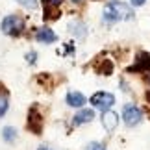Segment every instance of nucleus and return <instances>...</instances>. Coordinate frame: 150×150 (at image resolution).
<instances>
[{
    "label": "nucleus",
    "instance_id": "20",
    "mask_svg": "<svg viewBox=\"0 0 150 150\" xmlns=\"http://www.w3.org/2000/svg\"><path fill=\"white\" fill-rule=\"evenodd\" d=\"M130 2H132V6H135V8H137V6H143L146 0H130Z\"/></svg>",
    "mask_w": 150,
    "mask_h": 150
},
{
    "label": "nucleus",
    "instance_id": "6",
    "mask_svg": "<svg viewBox=\"0 0 150 150\" xmlns=\"http://www.w3.org/2000/svg\"><path fill=\"white\" fill-rule=\"evenodd\" d=\"M102 126H104V130L106 132H113L115 128H117V124H119V115L111 111V109H108V111H104L102 113Z\"/></svg>",
    "mask_w": 150,
    "mask_h": 150
},
{
    "label": "nucleus",
    "instance_id": "23",
    "mask_svg": "<svg viewBox=\"0 0 150 150\" xmlns=\"http://www.w3.org/2000/svg\"><path fill=\"white\" fill-rule=\"evenodd\" d=\"M37 150H50V148H47V146H41V148H37Z\"/></svg>",
    "mask_w": 150,
    "mask_h": 150
},
{
    "label": "nucleus",
    "instance_id": "9",
    "mask_svg": "<svg viewBox=\"0 0 150 150\" xmlns=\"http://www.w3.org/2000/svg\"><path fill=\"white\" fill-rule=\"evenodd\" d=\"M95 119V111L93 109H80V111L74 115V124H87Z\"/></svg>",
    "mask_w": 150,
    "mask_h": 150
},
{
    "label": "nucleus",
    "instance_id": "14",
    "mask_svg": "<svg viewBox=\"0 0 150 150\" xmlns=\"http://www.w3.org/2000/svg\"><path fill=\"white\" fill-rule=\"evenodd\" d=\"M96 71H98L100 74H104V76H108V74H111V71H113V63L109 61V59H104L102 65L96 67Z\"/></svg>",
    "mask_w": 150,
    "mask_h": 150
},
{
    "label": "nucleus",
    "instance_id": "4",
    "mask_svg": "<svg viewBox=\"0 0 150 150\" xmlns=\"http://www.w3.org/2000/svg\"><path fill=\"white\" fill-rule=\"evenodd\" d=\"M122 119L126 126H137L143 120V111L135 104H126L122 108Z\"/></svg>",
    "mask_w": 150,
    "mask_h": 150
},
{
    "label": "nucleus",
    "instance_id": "11",
    "mask_svg": "<svg viewBox=\"0 0 150 150\" xmlns=\"http://www.w3.org/2000/svg\"><path fill=\"white\" fill-rule=\"evenodd\" d=\"M69 28H71V33L72 35H76V37H80V39H83L85 37V24L83 22H80V21H74V22H71L69 24Z\"/></svg>",
    "mask_w": 150,
    "mask_h": 150
},
{
    "label": "nucleus",
    "instance_id": "7",
    "mask_svg": "<svg viewBox=\"0 0 150 150\" xmlns=\"http://www.w3.org/2000/svg\"><path fill=\"white\" fill-rule=\"evenodd\" d=\"M28 128H30L33 134H41L43 130V120H41V115L35 108L30 109V115H28Z\"/></svg>",
    "mask_w": 150,
    "mask_h": 150
},
{
    "label": "nucleus",
    "instance_id": "10",
    "mask_svg": "<svg viewBox=\"0 0 150 150\" xmlns=\"http://www.w3.org/2000/svg\"><path fill=\"white\" fill-rule=\"evenodd\" d=\"M67 104L71 108H83L85 96L82 93H78V91H71V93H67Z\"/></svg>",
    "mask_w": 150,
    "mask_h": 150
},
{
    "label": "nucleus",
    "instance_id": "16",
    "mask_svg": "<svg viewBox=\"0 0 150 150\" xmlns=\"http://www.w3.org/2000/svg\"><path fill=\"white\" fill-rule=\"evenodd\" d=\"M21 6H24V8H28V9H33L37 6V0H17Z\"/></svg>",
    "mask_w": 150,
    "mask_h": 150
},
{
    "label": "nucleus",
    "instance_id": "8",
    "mask_svg": "<svg viewBox=\"0 0 150 150\" xmlns=\"http://www.w3.org/2000/svg\"><path fill=\"white\" fill-rule=\"evenodd\" d=\"M56 33L50 30V28H39V30L35 32V41L39 43H45V45H50L56 41Z\"/></svg>",
    "mask_w": 150,
    "mask_h": 150
},
{
    "label": "nucleus",
    "instance_id": "5",
    "mask_svg": "<svg viewBox=\"0 0 150 150\" xmlns=\"http://www.w3.org/2000/svg\"><path fill=\"white\" fill-rule=\"evenodd\" d=\"M130 72H145L150 71V54L148 52H141L137 54V59H135V65L128 69Z\"/></svg>",
    "mask_w": 150,
    "mask_h": 150
},
{
    "label": "nucleus",
    "instance_id": "22",
    "mask_svg": "<svg viewBox=\"0 0 150 150\" xmlns=\"http://www.w3.org/2000/svg\"><path fill=\"white\" fill-rule=\"evenodd\" d=\"M146 100L150 102V91H148V93H146Z\"/></svg>",
    "mask_w": 150,
    "mask_h": 150
},
{
    "label": "nucleus",
    "instance_id": "21",
    "mask_svg": "<svg viewBox=\"0 0 150 150\" xmlns=\"http://www.w3.org/2000/svg\"><path fill=\"white\" fill-rule=\"evenodd\" d=\"M72 2H74V4H80V2H83V0H72Z\"/></svg>",
    "mask_w": 150,
    "mask_h": 150
},
{
    "label": "nucleus",
    "instance_id": "18",
    "mask_svg": "<svg viewBox=\"0 0 150 150\" xmlns=\"http://www.w3.org/2000/svg\"><path fill=\"white\" fill-rule=\"evenodd\" d=\"M26 59H28V63L32 65V63H35V59H37V54H35V52H28V54H26Z\"/></svg>",
    "mask_w": 150,
    "mask_h": 150
},
{
    "label": "nucleus",
    "instance_id": "13",
    "mask_svg": "<svg viewBox=\"0 0 150 150\" xmlns=\"http://www.w3.org/2000/svg\"><path fill=\"white\" fill-rule=\"evenodd\" d=\"M45 21H50V19H57L59 17V9L54 8V6H45Z\"/></svg>",
    "mask_w": 150,
    "mask_h": 150
},
{
    "label": "nucleus",
    "instance_id": "12",
    "mask_svg": "<svg viewBox=\"0 0 150 150\" xmlns=\"http://www.w3.org/2000/svg\"><path fill=\"white\" fill-rule=\"evenodd\" d=\"M2 137H4L6 143H13V141L17 139V130L13 128V126H8V128H4Z\"/></svg>",
    "mask_w": 150,
    "mask_h": 150
},
{
    "label": "nucleus",
    "instance_id": "15",
    "mask_svg": "<svg viewBox=\"0 0 150 150\" xmlns=\"http://www.w3.org/2000/svg\"><path fill=\"white\" fill-rule=\"evenodd\" d=\"M8 109H9V104H8V96H6V95H0V117H4Z\"/></svg>",
    "mask_w": 150,
    "mask_h": 150
},
{
    "label": "nucleus",
    "instance_id": "2",
    "mask_svg": "<svg viewBox=\"0 0 150 150\" xmlns=\"http://www.w3.org/2000/svg\"><path fill=\"white\" fill-rule=\"evenodd\" d=\"M4 33H8V35H21L22 32H24V19H22L21 15H8L6 19H2V24H0Z\"/></svg>",
    "mask_w": 150,
    "mask_h": 150
},
{
    "label": "nucleus",
    "instance_id": "3",
    "mask_svg": "<svg viewBox=\"0 0 150 150\" xmlns=\"http://www.w3.org/2000/svg\"><path fill=\"white\" fill-rule=\"evenodd\" d=\"M91 104H93L95 109H100V111H108L111 109V106L115 104V96L111 93H106V91H98L91 96Z\"/></svg>",
    "mask_w": 150,
    "mask_h": 150
},
{
    "label": "nucleus",
    "instance_id": "1",
    "mask_svg": "<svg viewBox=\"0 0 150 150\" xmlns=\"http://www.w3.org/2000/svg\"><path fill=\"white\" fill-rule=\"evenodd\" d=\"M134 17V11H132L130 4L120 2V0H111L109 4H106V8L102 11V21L106 24H113V22L119 21H128Z\"/></svg>",
    "mask_w": 150,
    "mask_h": 150
},
{
    "label": "nucleus",
    "instance_id": "19",
    "mask_svg": "<svg viewBox=\"0 0 150 150\" xmlns=\"http://www.w3.org/2000/svg\"><path fill=\"white\" fill-rule=\"evenodd\" d=\"M63 2V0H43V4L45 6H54V8H57V6H59Z\"/></svg>",
    "mask_w": 150,
    "mask_h": 150
},
{
    "label": "nucleus",
    "instance_id": "17",
    "mask_svg": "<svg viewBox=\"0 0 150 150\" xmlns=\"http://www.w3.org/2000/svg\"><path fill=\"white\" fill-rule=\"evenodd\" d=\"M85 150H106V146H104L102 143H89Z\"/></svg>",
    "mask_w": 150,
    "mask_h": 150
}]
</instances>
